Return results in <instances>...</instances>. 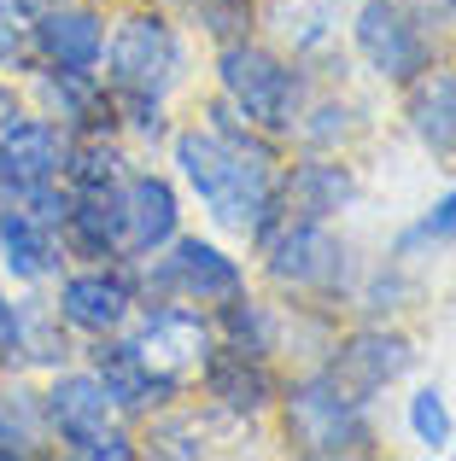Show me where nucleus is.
<instances>
[{
  "label": "nucleus",
  "mask_w": 456,
  "mask_h": 461,
  "mask_svg": "<svg viewBox=\"0 0 456 461\" xmlns=\"http://www.w3.org/2000/svg\"><path fill=\"white\" fill-rule=\"evenodd\" d=\"M176 164L194 181V193L211 204V216L228 228H251L263 234L275 211V187H269V152L263 147H240L228 135H182L176 140Z\"/></svg>",
  "instance_id": "1"
},
{
  "label": "nucleus",
  "mask_w": 456,
  "mask_h": 461,
  "mask_svg": "<svg viewBox=\"0 0 456 461\" xmlns=\"http://www.w3.org/2000/svg\"><path fill=\"white\" fill-rule=\"evenodd\" d=\"M176 35L159 18H123L112 35V88L129 105V123L159 135V94L176 82Z\"/></svg>",
  "instance_id": "2"
},
{
  "label": "nucleus",
  "mask_w": 456,
  "mask_h": 461,
  "mask_svg": "<svg viewBox=\"0 0 456 461\" xmlns=\"http://www.w3.org/2000/svg\"><path fill=\"white\" fill-rule=\"evenodd\" d=\"M287 427L305 456H369L375 432L363 420V397H351L333 380H305L287 397Z\"/></svg>",
  "instance_id": "3"
},
{
  "label": "nucleus",
  "mask_w": 456,
  "mask_h": 461,
  "mask_svg": "<svg viewBox=\"0 0 456 461\" xmlns=\"http://www.w3.org/2000/svg\"><path fill=\"white\" fill-rule=\"evenodd\" d=\"M223 88L258 129H293L298 82L258 47H223Z\"/></svg>",
  "instance_id": "4"
},
{
  "label": "nucleus",
  "mask_w": 456,
  "mask_h": 461,
  "mask_svg": "<svg viewBox=\"0 0 456 461\" xmlns=\"http://www.w3.org/2000/svg\"><path fill=\"white\" fill-rule=\"evenodd\" d=\"M105 409H112V397H105L100 380H88V374H65V380L47 392V420L59 427V438L70 444V456H112V461H129L123 432L105 427Z\"/></svg>",
  "instance_id": "5"
},
{
  "label": "nucleus",
  "mask_w": 456,
  "mask_h": 461,
  "mask_svg": "<svg viewBox=\"0 0 456 461\" xmlns=\"http://www.w3.org/2000/svg\"><path fill=\"white\" fill-rule=\"evenodd\" d=\"M357 47H363V59L380 77L410 82L415 70H427V41H422L415 18L398 0H369V6L357 12Z\"/></svg>",
  "instance_id": "6"
},
{
  "label": "nucleus",
  "mask_w": 456,
  "mask_h": 461,
  "mask_svg": "<svg viewBox=\"0 0 456 461\" xmlns=\"http://www.w3.org/2000/svg\"><path fill=\"white\" fill-rule=\"evenodd\" d=\"M135 350L164 385H182L187 368H205L211 345H205V327L194 321L187 310H152L135 333Z\"/></svg>",
  "instance_id": "7"
},
{
  "label": "nucleus",
  "mask_w": 456,
  "mask_h": 461,
  "mask_svg": "<svg viewBox=\"0 0 456 461\" xmlns=\"http://www.w3.org/2000/svg\"><path fill=\"white\" fill-rule=\"evenodd\" d=\"M269 275L287 281V286H333L345 275V246L322 222H305V216H298L269 246Z\"/></svg>",
  "instance_id": "8"
},
{
  "label": "nucleus",
  "mask_w": 456,
  "mask_h": 461,
  "mask_svg": "<svg viewBox=\"0 0 456 461\" xmlns=\"http://www.w3.org/2000/svg\"><path fill=\"white\" fill-rule=\"evenodd\" d=\"M59 164H65L59 129L35 123V117H12V123L0 129V187L30 193V187H41V181H53Z\"/></svg>",
  "instance_id": "9"
},
{
  "label": "nucleus",
  "mask_w": 456,
  "mask_h": 461,
  "mask_svg": "<svg viewBox=\"0 0 456 461\" xmlns=\"http://www.w3.org/2000/svg\"><path fill=\"white\" fill-rule=\"evenodd\" d=\"M159 293H182V298H234L240 293V269L205 240H176V251L152 269Z\"/></svg>",
  "instance_id": "10"
},
{
  "label": "nucleus",
  "mask_w": 456,
  "mask_h": 461,
  "mask_svg": "<svg viewBox=\"0 0 456 461\" xmlns=\"http://www.w3.org/2000/svg\"><path fill=\"white\" fill-rule=\"evenodd\" d=\"M410 368V345L392 333H357L351 345L340 350V362L328 368L333 385H345L351 397H375L380 385H392L398 374Z\"/></svg>",
  "instance_id": "11"
},
{
  "label": "nucleus",
  "mask_w": 456,
  "mask_h": 461,
  "mask_svg": "<svg viewBox=\"0 0 456 461\" xmlns=\"http://www.w3.org/2000/svg\"><path fill=\"white\" fill-rule=\"evenodd\" d=\"M35 47H41L59 70H88L94 59H100L105 35H100V18H94V12L47 6V12H35Z\"/></svg>",
  "instance_id": "12"
},
{
  "label": "nucleus",
  "mask_w": 456,
  "mask_h": 461,
  "mask_svg": "<svg viewBox=\"0 0 456 461\" xmlns=\"http://www.w3.org/2000/svg\"><path fill=\"white\" fill-rule=\"evenodd\" d=\"M70 240H77L88 258H112L123 246V228H129V204H123V187H82L70 199Z\"/></svg>",
  "instance_id": "13"
},
{
  "label": "nucleus",
  "mask_w": 456,
  "mask_h": 461,
  "mask_svg": "<svg viewBox=\"0 0 456 461\" xmlns=\"http://www.w3.org/2000/svg\"><path fill=\"white\" fill-rule=\"evenodd\" d=\"M59 315L70 327H88V333H112L129 315V281H117V275H77L59 293Z\"/></svg>",
  "instance_id": "14"
},
{
  "label": "nucleus",
  "mask_w": 456,
  "mask_h": 461,
  "mask_svg": "<svg viewBox=\"0 0 456 461\" xmlns=\"http://www.w3.org/2000/svg\"><path fill=\"white\" fill-rule=\"evenodd\" d=\"M123 204H129V228H123L129 251H159L164 240L176 234V193H170V181H159V176L129 181Z\"/></svg>",
  "instance_id": "15"
},
{
  "label": "nucleus",
  "mask_w": 456,
  "mask_h": 461,
  "mask_svg": "<svg viewBox=\"0 0 456 461\" xmlns=\"http://www.w3.org/2000/svg\"><path fill=\"white\" fill-rule=\"evenodd\" d=\"M205 385H211V397H223L228 409H246V415L269 403V374H263L258 350H240V345L205 357Z\"/></svg>",
  "instance_id": "16"
},
{
  "label": "nucleus",
  "mask_w": 456,
  "mask_h": 461,
  "mask_svg": "<svg viewBox=\"0 0 456 461\" xmlns=\"http://www.w3.org/2000/svg\"><path fill=\"white\" fill-rule=\"evenodd\" d=\"M410 123H415V135H422V147L456 158V70L427 77L422 88L410 94Z\"/></svg>",
  "instance_id": "17"
},
{
  "label": "nucleus",
  "mask_w": 456,
  "mask_h": 461,
  "mask_svg": "<svg viewBox=\"0 0 456 461\" xmlns=\"http://www.w3.org/2000/svg\"><path fill=\"white\" fill-rule=\"evenodd\" d=\"M0 251H6V269L18 275V281H41V275L53 269V240H47V228L35 222L23 204H6V211H0Z\"/></svg>",
  "instance_id": "18"
},
{
  "label": "nucleus",
  "mask_w": 456,
  "mask_h": 461,
  "mask_svg": "<svg viewBox=\"0 0 456 461\" xmlns=\"http://www.w3.org/2000/svg\"><path fill=\"white\" fill-rule=\"evenodd\" d=\"M100 385H105V397H112V403H123V409H141L147 397L170 392V385H164L159 374L141 362L135 339H117V345L100 350Z\"/></svg>",
  "instance_id": "19"
},
{
  "label": "nucleus",
  "mask_w": 456,
  "mask_h": 461,
  "mask_svg": "<svg viewBox=\"0 0 456 461\" xmlns=\"http://www.w3.org/2000/svg\"><path fill=\"white\" fill-rule=\"evenodd\" d=\"M345 199H351V176H345L340 164H305V169H293V181H287V211H298L305 222L340 211Z\"/></svg>",
  "instance_id": "20"
},
{
  "label": "nucleus",
  "mask_w": 456,
  "mask_h": 461,
  "mask_svg": "<svg viewBox=\"0 0 456 461\" xmlns=\"http://www.w3.org/2000/svg\"><path fill=\"white\" fill-rule=\"evenodd\" d=\"M269 18L293 47H322L328 41V0H275Z\"/></svg>",
  "instance_id": "21"
},
{
  "label": "nucleus",
  "mask_w": 456,
  "mask_h": 461,
  "mask_svg": "<svg viewBox=\"0 0 456 461\" xmlns=\"http://www.w3.org/2000/svg\"><path fill=\"white\" fill-rule=\"evenodd\" d=\"M410 432H415L422 444H433V450L451 438V409H445V397H439L433 385L410 397Z\"/></svg>",
  "instance_id": "22"
},
{
  "label": "nucleus",
  "mask_w": 456,
  "mask_h": 461,
  "mask_svg": "<svg viewBox=\"0 0 456 461\" xmlns=\"http://www.w3.org/2000/svg\"><path fill=\"white\" fill-rule=\"evenodd\" d=\"M35 444H41V432L30 427V409L18 397L0 403V456H35Z\"/></svg>",
  "instance_id": "23"
},
{
  "label": "nucleus",
  "mask_w": 456,
  "mask_h": 461,
  "mask_svg": "<svg viewBox=\"0 0 456 461\" xmlns=\"http://www.w3.org/2000/svg\"><path fill=\"white\" fill-rule=\"evenodd\" d=\"M228 333H234V345L240 350H269V315H263L258 304H246V298H234L228 304Z\"/></svg>",
  "instance_id": "24"
},
{
  "label": "nucleus",
  "mask_w": 456,
  "mask_h": 461,
  "mask_svg": "<svg viewBox=\"0 0 456 461\" xmlns=\"http://www.w3.org/2000/svg\"><path fill=\"white\" fill-rule=\"evenodd\" d=\"M70 181H77V187H117L112 147H82L77 158H70Z\"/></svg>",
  "instance_id": "25"
},
{
  "label": "nucleus",
  "mask_w": 456,
  "mask_h": 461,
  "mask_svg": "<svg viewBox=\"0 0 456 461\" xmlns=\"http://www.w3.org/2000/svg\"><path fill=\"white\" fill-rule=\"evenodd\" d=\"M422 240H456V193H445V199H439L433 211L422 216V228L398 240V251H415V246H422Z\"/></svg>",
  "instance_id": "26"
},
{
  "label": "nucleus",
  "mask_w": 456,
  "mask_h": 461,
  "mask_svg": "<svg viewBox=\"0 0 456 461\" xmlns=\"http://www.w3.org/2000/svg\"><path fill=\"white\" fill-rule=\"evenodd\" d=\"M23 59V30H18V12L0 6V65H18Z\"/></svg>",
  "instance_id": "27"
},
{
  "label": "nucleus",
  "mask_w": 456,
  "mask_h": 461,
  "mask_svg": "<svg viewBox=\"0 0 456 461\" xmlns=\"http://www.w3.org/2000/svg\"><path fill=\"white\" fill-rule=\"evenodd\" d=\"M18 333H23V327H18V310H12L6 298H0V362H6L12 350H18Z\"/></svg>",
  "instance_id": "28"
},
{
  "label": "nucleus",
  "mask_w": 456,
  "mask_h": 461,
  "mask_svg": "<svg viewBox=\"0 0 456 461\" xmlns=\"http://www.w3.org/2000/svg\"><path fill=\"white\" fill-rule=\"evenodd\" d=\"M0 6H12V12H18V18H35V12H47V6H53V0H0Z\"/></svg>",
  "instance_id": "29"
},
{
  "label": "nucleus",
  "mask_w": 456,
  "mask_h": 461,
  "mask_svg": "<svg viewBox=\"0 0 456 461\" xmlns=\"http://www.w3.org/2000/svg\"><path fill=\"white\" fill-rule=\"evenodd\" d=\"M12 117H18V100H12V94H6V88H0V129H6V123H12Z\"/></svg>",
  "instance_id": "30"
}]
</instances>
